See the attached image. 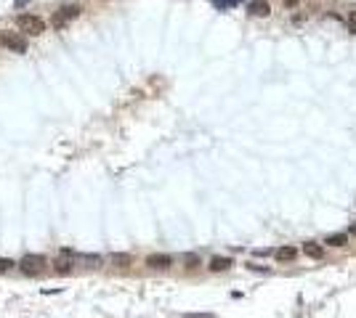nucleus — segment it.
Masks as SVG:
<instances>
[{
	"mask_svg": "<svg viewBox=\"0 0 356 318\" xmlns=\"http://www.w3.org/2000/svg\"><path fill=\"white\" fill-rule=\"evenodd\" d=\"M45 265H48V260H45L43 254H24L22 263H19V268H22L24 276H38V273H43Z\"/></svg>",
	"mask_w": 356,
	"mask_h": 318,
	"instance_id": "f257e3e1",
	"label": "nucleus"
},
{
	"mask_svg": "<svg viewBox=\"0 0 356 318\" xmlns=\"http://www.w3.org/2000/svg\"><path fill=\"white\" fill-rule=\"evenodd\" d=\"M0 45L11 53H24L27 51V40L22 37V32H0Z\"/></svg>",
	"mask_w": 356,
	"mask_h": 318,
	"instance_id": "f03ea898",
	"label": "nucleus"
},
{
	"mask_svg": "<svg viewBox=\"0 0 356 318\" xmlns=\"http://www.w3.org/2000/svg\"><path fill=\"white\" fill-rule=\"evenodd\" d=\"M19 27H22V32H27V35H43L45 32V22L40 16H32V13H22Z\"/></svg>",
	"mask_w": 356,
	"mask_h": 318,
	"instance_id": "7ed1b4c3",
	"label": "nucleus"
},
{
	"mask_svg": "<svg viewBox=\"0 0 356 318\" xmlns=\"http://www.w3.org/2000/svg\"><path fill=\"white\" fill-rule=\"evenodd\" d=\"M77 16H80V6H64V8H59L56 13H53V27H67L72 19H77Z\"/></svg>",
	"mask_w": 356,
	"mask_h": 318,
	"instance_id": "20e7f679",
	"label": "nucleus"
},
{
	"mask_svg": "<svg viewBox=\"0 0 356 318\" xmlns=\"http://www.w3.org/2000/svg\"><path fill=\"white\" fill-rule=\"evenodd\" d=\"M146 265L149 268H157V270H165V268L173 265V257H170V254H149Z\"/></svg>",
	"mask_w": 356,
	"mask_h": 318,
	"instance_id": "39448f33",
	"label": "nucleus"
},
{
	"mask_svg": "<svg viewBox=\"0 0 356 318\" xmlns=\"http://www.w3.org/2000/svg\"><path fill=\"white\" fill-rule=\"evenodd\" d=\"M303 254H306V257H311V260H319V257H324V247L319 242H306L303 244Z\"/></svg>",
	"mask_w": 356,
	"mask_h": 318,
	"instance_id": "423d86ee",
	"label": "nucleus"
},
{
	"mask_svg": "<svg viewBox=\"0 0 356 318\" xmlns=\"http://www.w3.org/2000/svg\"><path fill=\"white\" fill-rule=\"evenodd\" d=\"M72 260H74L72 252L59 254V257H56V270H59V273H69V270H72Z\"/></svg>",
	"mask_w": 356,
	"mask_h": 318,
	"instance_id": "0eeeda50",
	"label": "nucleus"
},
{
	"mask_svg": "<svg viewBox=\"0 0 356 318\" xmlns=\"http://www.w3.org/2000/svg\"><path fill=\"white\" fill-rule=\"evenodd\" d=\"M247 11H250L253 16H269V13H271V8H269V3H266V0H250V6H247Z\"/></svg>",
	"mask_w": 356,
	"mask_h": 318,
	"instance_id": "6e6552de",
	"label": "nucleus"
},
{
	"mask_svg": "<svg viewBox=\"0 0 356 318\" xmlns=\"http://www.w3.org/2000/svg\"><path fill=\"white\" fill-rule=\"evenodd\" d=\"M295 249L292 247H279V249H274V257L279 260V263H290V260H295Z\"/></svg>",
	"mask_w": 356,
	"mask_h": 318,
	"instance_id": "1a4fd4ad",
	"label": "nucleus"
},
{
	"mask_svg": "<svg viewBox=\"0 0 356 318\" xmlns=\"http://www.w3.org/2000/svg\"><path fill=\"white\" fill-rule=\"evenodd\" d=\"M229 268H231L229 257H213L210 260V270H213V273H221V270H229Z\"/></svg>",
	"mask_w": 356,
	"mask_h": 318,
	"instance_id": "9d476101",
	"label": "nucleus"
},
{
	"mask_svg": "<svg viewBox=\"0 0 356 318\" xmlns=\"http://www.w3.org/2000/svg\"><path fill=\"white\" fill-rule=\"evenodd\" d=\"M324 244L327 247H346L348 244V233H332V236H327Z\"/></svg>",
	"mask_w": 356,
	"mask_h": 318,
	"instance_id": "9b49d317",
	"label": "nucleus"
},
{
	"mask_svg": "<svg viewBox=\"0 0 356 318\" xmlns=\"http://www.w3.org/2000/svg\"><path fill=\"white\" fill-rule=\"evenodd\" d=\"M80 260H83V263H88V268H99V265L104 263V257H101V254H83Z\"/></svg>",
	"mask_w": 356,
	"mask_h": 318,
	"instance_id": "f8f14e48",
	"label": "nucleus"
},
{
	"mask_svg": "<svg viewBox=\"0 0 356 318\" xmlns=\"http://www.w3.org/2000/svg\"><path fill=\"white\" fill-rule=\"evenodd\" d=\"M130 260H133L130 254H120V252H117V254H112V263H115V265H120V268L130 265Z\"/></svg>",
	"mask_w": 356,
	"mask_h": 318,
	"instance_id": "ddd939ff",
	"label": "nucleus"
},
{
	"mask_svg": "<svg viewBox=\"0 0 356 318\" xmlns=\"http://www.w3.org/2000/svg\"><path fill=\"white\" fill-rule=\"evenodd\" d=\"M183 263H186V268H197L199 265V254H194V252L183 254Z\"/></svg>",
	"mask_w": 356,
	"mask_h": 318,
	"instance_id": "4468645a",
	"label": "nucleus"
},
{
	"mask_svg": "<svg viewBox=\"0 0 356 318\" xmlns=\"http://www.w3.org/2000/svg\"><path fill=\"white\" fill-rule=\"evenodd\" d=\"M13 260H8V257H0V273H8V270H13Z\"/></svg>",
	"mask_w": 356,
	"mask_h": 318,
	"instance_id": "2eb2a0df",
	"label": "nucleus"
},
{
	"mask_svg": "<svg viewBox=\"0 0 356 318\" xmlns=\"http://www.w3.org/2000/svg\"><path fill=\"white\" fill-rule=\"evenodd\" d=\"M213 3L218 6V8H229V6H237L239 0H213Z\"/></svg>",
	"mask_w": 356,
	"mask_h": 318,
	"instance_id": "dca6fc26",
	"label": "nucleus"
},
{
	"mask_svg": "<svg viewBox=\"0 0 356 318\" xmlns=\"http://www.w3.org/2000/svg\"><path fill=\"white\" fill-rule=\"evenodd\" d=\"M346 22H348V29L356 32V11H348V19Z\"/></svg>",
	"mask_w": 356,
	"mask_h": 318,
	"instance_id": "f3484780",
	"label": "nucleus"
},
{
	"mask_svg": "<svg viewBox=\"0 0 356 318\" xmlns=\"http://www.w3.org/2000/svg\"><path fill=\"white\" fill-rule=\"evenodd\" d=\"M247 268H250V270H255V273H260V270H263V273H269V268H266V265H255V263H250Z\"/></svg>",
	"mask_w": 356,
	"mask_h": 318,
	"instance_id": "a211bd4d",
	"label": "nucleus"
},
{
	"mask_svg": "<svg viewBox=\"0 0 356 318\" xmlns=\"http://www.w3.org/2000/svg\"><path fill=\"white\" fill-rule=\"evenodd\" d=\"M183 318H215L213 313H189V315H183Z\"/></svg>",
	"mask_w": 356,
	"mask_h": 318,
	"instance_id": "6ab92c4d",
	"label": "nucleus"
},
{
	"mask_svg": "<svg viewBox=\"0 0 356 318\" xmlns=\"http://www.w3.org/2000/svg\"><path fill=\"white\" fill-rule=\"evenodd\" d=\"M269 254H274L271 249H255V257H269Z\"/></svg>",
	"mask_w": 356,
	"mask_h": 318,
	"instance_id": "aec40b11",
	"label": "nucleus"
},
{
	"mask_svg": "<svg viewBox=\"0 0 356 318\" xmlns=\"http://www.w3.org/2000/svg\"><path fill=\"white\" fill-rule=\"evenodd\" d=\"M13 3H16V8H22V6H27L29 0H13Z\"/></svg>",
	"mask_w": 356,
	"mask_h": 318,
	"instance_id": "412c9836",
	"label": "nucleus"
},
{
	"mask_svg": "<svg viewBox=\"0 0 356 318\" xmlns=\"http://www.w3.org/2000/svg\"><path fill=\"white\" fill-rule=\"evenodd\" d=\"M285 6H290V8H292V6H298V0H285Z\"/></svg>",
	"mask_w": 356,
	"mask_h": 318,
	"instance_id": "4be33fe9",
	"label": "nucleus"
},
{
	"mask_svg": "<svg viewBox=\"0 0 356 318\" xmlns=\"http://www.w3.org/2000/svg\"><path fill=\"white\" fill-rule=\"evenodd\" d=\"M348 233H351V236H356V223H353V226L348 228Z\"/></svg>",
	"mask_w": 356,
	"mask_h": 318,
	"instance_id": "5701e85b",
	"label": "nucleus"
}]
</instances>
